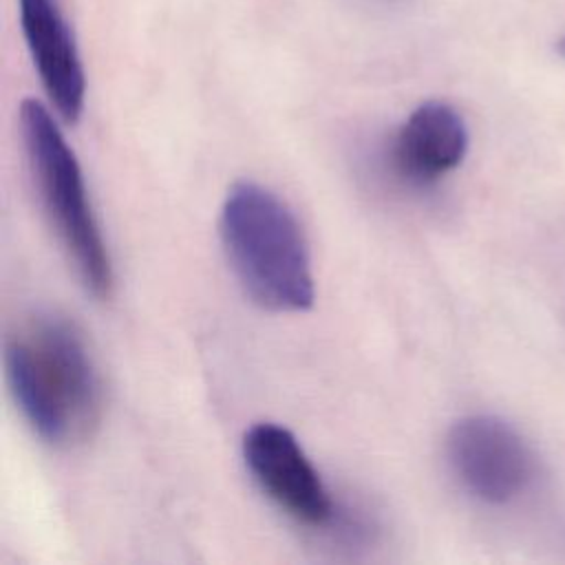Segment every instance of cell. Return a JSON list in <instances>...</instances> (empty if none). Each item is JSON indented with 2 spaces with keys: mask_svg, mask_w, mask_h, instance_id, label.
<instances>
[{
  "mask_svg": "<svg viewBox=\"0 0 565 565\" xmlns=\"http://www.w3.org/2000/svg\"><path fill=\"white\" fill-rule=\"evenodd\" d=\"M9 391L53 446L86 441L102 419V380L79 329L55 313L24 320L4 344Z\"/></svg>",
  "mask_w": 565,
  "mask_h": 565,
  "instance_id": "6da1fadb",
  "label": "cell"
},
{
  "mask_svg": "<svg viewBox=\"0 0 565 565\" xmlns=\"http://www.w3.org/2000/svg\"><path fill=\"white\" fill-rule=\"evenodd\" d=\"M221 243L243 291L269 311H305L316 287L305 232L271 190L254 181L230 188L218 221Z\"/></svg>",
  "mask_w": 565,
  "mask_h": 565,
  "instance_id": "7a4b0ae2",
  "label": "cell"
},
{
  "mask_svg": "<svg viewBox=\"0 0 565 565\" xmlns=\"http://www.w3.org/2000/svg\"><path fill=\"white\" fill-rule=\"evenodd\" d=\"M20 132L40 203L62 247L86 289L108 298L115 285L113 260L73 148L53 115L35 99L20 104Z\"/></svg>",
  "mask_w": 565,
  "mask_h": 565,
  "instance_id": "3957f363",
  "label": "cell"
},
{
  "mask_svg": "<svg viewBox=\"0 0 565 565\" xmlns=\"http://www.w3.org/2000/svg\"><path fill=\"white\" fill-rule=\"evenodd\" d=\"M448 463L466 492L490 505L516 499L534 477V455L514 426L492 415L459 419L446 441Z\"/></svg>",
  "mask_w": 565,
  "mask_h": 565,
  "instance_id": "277c9868",
  "label": "cell"
},
{
  "mask_svg": "<svg viewBox=\"0 0 565 565\" xmlns=\"http://www.w3.org/2000/svg\"><path fill=\"white\" fill-rule=\"evenodd\" d=\"M243 459L258 488L287 516L307 527L333 521V499L291 430L274 422L254 424L243 437Z\"/></svg>",
  "mask_w": 565,
  "mask_h": 565,
  "instance_id": "5b68a950",
  "label": "cell"
},
{
  "mask_svg": "<svg viewBox=\"0 0 565 565\" xmlns=\"http://www.w3.org/2000/svg\"><path fill=\"white\" fill-rule=\"evenodd\" d=\"M20 24L40 82L66 121H77L84 110L86 75L75 35L57 0H18Z\"/></svg>",
  "mask_w": 565,
  "mask_h": 565,
  "instance_id": "8992f818",
  "label": "cell"
},
{
  "mask_svg": "<svg viewBox=\"0 0 565 565\" xmlns=\"http://www.w3.org/2000/svg\"><path fill=\"white\" fill-rule=\"evenodd\" d=\"M468 128L446 102L419 104L399 126L391 146L395 172L417 185L452 172L466 157Z\"/></svg>",
  "mask_w": 565,
  "mask_h": 565,
  "instance_id": "52a82bcc",
  "label": "cell"
},
{
  "mask_svg": "<svg viewBox=\"0 0 565 565\" xmlns=\"http://www.w3.org/2000/svg\"><path fill=\"white\" fill-rule=\"evenodd\" d=\"M561 51H563V55H565V38H563V42H561Z\"/></svg>",
  "mask_w": 565,
  "mask_h": 565,
  "instance_id": "ba28073f",
  "label": "cell"
}]
</instances>
